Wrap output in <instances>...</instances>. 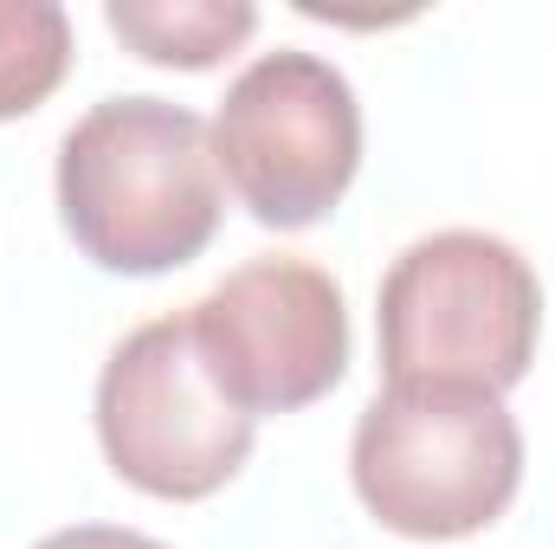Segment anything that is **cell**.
I'll use <instances>...</instances> for the list:
<instances>
[{"instance_id": "6da1fadb", "label": "cell", "mask_w": 555, "mask_h": 549, "mask_svg": "<svg viewBox=\"0 0 555 549\" xmlns=\"http://www.w3.org/2000/svg\"><path fill=\"white\" fill-rule=\"evenodd\" d=\"M59 214L104 272L155 278L201 259L220 233L214 137L188 104L111 98L59 142Z\"/></svg>"}, {"instance_id": "52a82bcc", "label": "cell", "mask_w": 555, "mask_h": 549, "mask_svg": "<svg viewBox=\"0 0 555 549\" xmlns=\"http://www.w3.org/2000/svg\"><path fill=\"white\" fill-rule=\"evenodd\" d=\"M104 20H111V33L137 59H149V65H181V72L220 65L259 26V13L246 0H111Z\"/></svg>"}, {"instance_id": "7a4b0ae2", "label": "cell", "mask_w": 555, "mask_h": 549, "mask_svg": "<svg viewBox=\"0 0 555 549\" xmlns=\"http://www.w3.org/2000/svg\"><path fill=\"white\" fill-rule=\"evenodd\" d=\"M369 518L414 544H459L498 524L524 485V433L491 388L388 382L349 446Z\"/></svg>"}, {"instance_id": "277c9868", "label": "cell", "mask_w": 555, "mask_h": 549, "mask_svg": "<svg viewBox=\"0 0 555 549\" xmlns=\"http://www.w3.org/2000/svg\"><path fill=\"white\" fill-rule=\"evenodd\" d=\"M207 137L240 207L259 227L297 233L349 194L362 162V111L330 59L266 52L227 85Z\"/></svg>"}, {"instance_id": "8992f818", "label": "cell", "mask_w": 555, "mask_h": 549, "mask_svg": "<svg viewBox=\"0 0 555 549\" xmlns=\"http://www.w3.org/2000/svg\"><path fill=\"white\" fill-rule=\"evenodd\" d=\"M188 323L220 395L253 420L323 401L349 369L343 291L310 259H253L227 272Z\"/></svg>"}, {"instance_id": "3957f363", "label": "cell", "mask_w": 555, "mask_h": 549, "mask_svg": "<svg viewBox=\"0 0 555 549\" xmlns=\"http://www.w3.org/2000/svg\"><path fill=\"white\" fill-rule=\"evenodd\" d=\"M375 317L388 382H465L504 395L537 362L543 284L498 233L452 227L395 259Z\"/></svg>"}, {"instance_id": "5b68a950", "label": "cell", "mask_w": 555, "mask_h": 549, "mask_svg": "<svg viewBox=\"0 0 555 549\" xmlns=\"http://www.w3.org/2000/svg\"><path fill=\"white\" fill-rule=\"evenodd\" d=\"M98 439L124 485L168 505L214 498L253 452V413L201 362L194 323L162 317L124 336L98 375Z\"/></svg>"}, {"instance_id": "ba28073f", "label": "cell", "mask_w": 555, "mask_h": 549, "mask_svg": "<svg viewBox=\"0 0 555 549\" xmlns=\"http://www.w3.org/2000/svg\"><path fill=\"white\" fill-rule=\"evenodd\" d=\"M72 72V20L52 0H0V124L39 111Z\"/></svg>"}, {"instance_id": "9c48e42d", "label": "cell", "mask_w": 555, "mask_h": 549, "mask_svg": "<svg viewBox=\"0 0 555 549\" xmlns=\"http://www.w3.org/2000/svg\"><path fill=\"white\" fill-rule=\"evenodd\" d=\"M33 549H168V544H155L142 531H117V524H72V531H52Z\"/></svg>"}]
</instances>
